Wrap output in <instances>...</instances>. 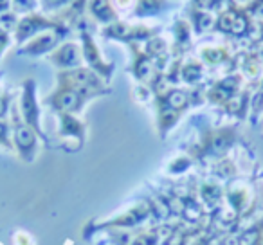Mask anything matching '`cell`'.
Masks as SVG:
<instances>
[{
	"label": "cell",
	"mask_w": 263,
	"mask_h": 245,
	"mask_svg": "<svg viewBox=\"0 0 263 245\" xmlns=\"http://www.w3.org/2000/svg\"><path fill=\"white\" fill-rule=\"evenodd\" d=\"M238 11H240V9L227 8V9H223L222 13H218L213 29L220 31V33H223V34H231L233 33V26H234V20H236Z\"/></svg>",
	"instance_id": "cell-14"
},
{
	"label": "cell",
	"mask_w": 263,
	"mask_h": 245,
	"mask_svg": "<svg viewBox=\"0 0 263 245\" xmlns=\"http://www.w3.org/2000/svg\"><path fill=\"white\" fill-rule=\"evenodd\" d=\"M9 45V33H4V31H0V56L2 52L6 51V47Z\"/></svg>",
	"instance_id": "cell-24"
},
{
	"label": "cell",
	"mask_w": 263,
	"mask_h": 245,
	"mask_svg": "<svg viewBox=\"0 0 263 245\" xmlns=\"http://www.w3.org/2000/svg\"><path fill=\"white\" fill-rule=\"evenodd\" d=\"M34 134L36 132L31 126H27L26 123H20V125L15 126V144L26 159L33 157V152L36 148V136Z\"/></svg>",
	"instance_id": "cell-10"
},
{
	"label": "cell",
	"mask_w": 263,
	"mask_h": 245,
	"mask_svg": "<svg viewBox=\"0 0 263 245\" xmlns=\"http://www.w3.org/2000/svg\"><path fill=\"white\" fill-rule=\"evenodd\" d=\"M8 103H9V98H0V119L8 112Z\"/></svg>",
	"instance_id": "cell-26"
},
{
	"label": "cell",
	"mask_w": 263,
	"mask_h": 245,
	"mask_svg": "<svg viewBox=\"0 0 263 245\" xmlns=\"http://www.w3.org/2000/svg\"><path fill=\"white\" fill-rule=\"evenodd\" d=\"M38 0H11V9L18 15V13H24V15H29V13L36 11Z\"/></svg>",
	"instance_id": "cell-22"
},
{
	"label": "cell",
	"mask_w": 263,
	"mask_h": 245,
	"mask_svg": "<svg viewBox=\"0 0 263 245\" xmlns=\"http://www.w3.org/2000/svg\"><path fill=\"white\" fill-rule=\"evenodd\" d=\"M132 49L136 51V63H134V74L139 81L150 83L154 78V62L144 54L143 51H139L137 44H132Z\"/></svg>",
	"instance_id": "cell-11"
},
{
	"label": "cell",
	"mask_w": 263,
	"mask_h": 245,
	"mask_svg": "<svg viewBox=\"0 0 263 245\" xmlns=\"http://www.w3.org/2000/svg\"><path fill=\"white\" fill-rule=\"evenodd\" d=\"M202 72H204V69H202L200 63L197 62H190L187 65L182 67V78L184 81H187V83H197L198 80L202 78Z\"/></svg>",
	"instance_id": "cell-19"
},
{
	"label": "cell",
	"mask_w": 263,
	"mask_h": 245,
	"mask_svg": "<svg viewBox=\"0 0 263 245\" xmlns=\"http://www.w3.org/2000/svg\"><path fill=\"white\" fill-rule=\"evenodd\" d=\"M173 33H175L177 44L179 45H187L191 40V26L186 20H177L175 27H173Z\"/></svg>",
	"instance_id": "cell-17"
},
{
	"label": "cell",
	"mask_w": 263,
	"mask_h": 245,
	"mask_svg": "<svg viewBox=\"0 0 263 245\" xmlns=\"http://www.w3.org/2000/svg\"><path fill=\"white\" fill-rule=\"evenodd\" d=\"M252 22H263V0H252L245 9H241Z\"/></svg>",
	"instance_id": "cell-21"
},
{
	"label": "cell",
	"mask_w": 263,
	"mask_h": 245,
	"mask_svg": "<svg viewBox=\"0 0 263 245\" xmlns=\"http://www.w3.org/2000/svg\"><path fill=\"white\" fill-rule=\"evenodd\" d=\"M81 52L83 51H80V47H78L76 44L69 42V44H63L62 47L52 52L51 62L54 63V65H58L60 69H65V70L78 69L81 63V58H83Z\"/></svg>",
	"instance_id": "cell-8"
},
{
	"label": "cell",
	"mask_w": 263,
	"mask_h": 245,
	"mask_svg": "<svg viewBox=\"0 0 263 245\" xmlns=\"http://www.w3.org/2000/svg\"><path fill=\"white\" fill-rule=\"evenodd\" d=\"M67 33V27H62V29H49L44 31V33L33 36L26 45H24V52L31 56H40L45 54V52L52 51V49L58 45L60 38Z\"/></svg>",
	"instance_id": "cell-4"
},
{
	"label": "cell",
	"mask_w": 263,
	"mask_h": 245,
	"mask_svg": "<svg viewBox=\"0 0 263 245\" xmlns=\"http://www.w3.org/2000/svg\"><path fill=\"white\" fill-rule=\"evenodd\" d=\"M157 29H150L146 26H132V24H126V22H117L114 24H108L101 29V34L105 38H110V40H121V42H143V40H150V38L155 36Z\"/></svg>",
	"instance_id": "cell-3"
},
{
	"label": "cell",
	"mask_w": 263,
	"mask_h": 245,
	"mask_svg": "<svg viewBox=\"0 0 263 245\" xmlns=\"http://www.w3.org/2000/svg\"><path fill=\"white\" fill-rule=\"evenodd\" d=\"M83 132H85V128L80 121L74 119V117L69 116V114H62V134L63 136H70V137L81 139V137H83Z\"/></svg>",
	"instance_id": "cell-16"
},
{
	"label": "cell",
	"mask_w": 263,
	"mask_h": 245,
	"mask_svg": "<svg viewBox=\"0 0 263 245\" xmlns=\"http://www.w3.org/2000/svg\"><path fill=\"white\" fill-rule=\"evenodd\" d=\"M81 40H83V56L88 62V65H90V69L94 70L96 74L105 78V80H110V74H112V70H114V65H108V63L103 62L98 45H96V42L92 40V36L87 33V31H81Z\"/></svg>",
	"instance_id": "cell-6"
},
{
	"label": "cell",
	"mask_w": 263,
	"mask_h": 245,
	"mask_svg": "<svg viewBox=\"0 0 263 245\" xmlns=\"http://www.w3.org/2000/svg\"><path fill=\"white\" fill-rule=\"evenodd\" d=\"M87 13L92 16V20L108 26L119 20V13L114 8L112 0H87Z\"/></svg>",
	"instance_id": "cell-9"
},
{
	"label": "cell",
	"mask_w": 263,
	"mask_h": 245,
	"mask_svg": "<svg viewBox=\"0 0 263 245\" xmlns=\"http://www.w3.org/2000/svg\"><path fill=\"white\" fill-rule=\"evenodd\" d=\"M85 96L80 94L78 90L74 88H69V87H62L58 92L51 96L49 103L54 106L58 112L62 114H72V112H80V108L83 106L85 103Z\"/></svg>",
	"instance_id": "cell-7"
},
{
	"label": "cell",
	"mask_w": 263,
	"mask_h": 245,
	"mask_svg": "<svg viewBox=\"0 0 263 245\" xmlns=\"http://www.w3.org/2000/svg\"><path fill=\"white\" fill-rule=\"evenodd\" d=\"M0 143H4L6 146H9V143H8V126H6V123H2V121H0Z\"/></svg>",
	"instance_id": "cell-25"
},
{
	"label": "cell",
	"mask_w": 263,
	"mask_h": 245,
	"mask_svg": "<svg viewBox=\"0 0 263 245\" xmlns=\"http://www.w3.org/2000/svg\"><path fill=\"white\" fill-rule=\"evenodd\" d=\"M252 0H229V6L227 8H234V9H245Z\"/></svg>",
	"instance_id": "cell-23"
},
{
	"label": "cell",
	"mask_w": 263,
	"mask_h": 245,
	"mask_svg": "<svg viewBox=\"0 0 263 245\" xmlns=\"http://www.w3.org/2000/svg\"><path fill=\"white\" fill-rule=\"evenodd\" d=\"M187 15H190V26H193V29L197 33H204L215 27L216 16L215 13L205 11V9H197V8H190L187 9Z\"/></svg>",
	"instance_id": "cell-12"
},
{
	"label": "cell",
	"mask_w": 263,
	"mask_h": 245,
	"mask_svg": "<svg viewBox=\"0 0 263 245\" xmlns=\"http://www.w3.org/2000/svg\"><path fill=\"white\" fill-rule=\"evenodd\" d=\"M170 6L168 0H136V8H134V16H155L162 13Z\"/></svg>",
	"instance_id": "cell-13"
},
{
	"label": "cell",
	"mask_w": 263,
	"mask_h": 245,
	"mask_svg": "<svg viewBox=\"0 0 263 245\" xmlns=\"http://www.w3.org/2000/svg\"><path fill=\"white\" fill-rule=\"evenodd\" d=\"M18 15H16L13 9H8V11L0 13V31L4 33H11V31H16V26H18Z\"/></svg>",
	"instance_id": "cell-18"
},
{
	"label": "cell",
	"mask_w": 263,
	"mask_h": 245,
	"mask_svg": "<svg viewBox=\"0 0 263 245\" xmlns=\"http://www.w3.org/2000/svg\"><path fill=\"white\" fill-rule=\"evenodd\" d=\"M62 87H69L83 94L85 98L94 94H101L105 92V83H103L101 76L96 74L88 67H78V69L63 70L58 76Z\"/></svg>",
	"instance_id": "cell-1"
},
{
	"label": "cell",
	"mask_w": 263,
	"mask_h": 245,
	"mask_svg": "<svg viewBox=\"0 0 263 245\" xmlns=\"http://www.w3.org/2000/svg\"><path fill=\"white\" fill-rule=\"evenodd\" d=\"M22 117L26 121V125L31 126L34 132L42 134L40 130V110H38L36 96H34V81L26 80L24 83V94H22Z\"/></svg>",
	"instance_id": "cell-5"
},
{
	"label": "cell",
	"mask_w": 263,
	"mask_h": 245,
	"mask_svg": "<svg viewBox=\"0 0 263 245\" xmlns=\"http://www.w3.org/2000/svg\"><path fill=\"white\" fill-rule=\"evenodd\" d=\"M62 27H67V24L63 22L62 18H51V16H45L38 11H33L29 15H24L22 18L18 20V26H16L15 36L16 42L22 44L26 40H31L36 34L44 33V31L49 29H62Z\"/></svg>",
	"instance_id": "cell-2"
},
{
	"label": "cell",
	"mask_w": 263,
	"mask_h": 245,
	"mask_svg": "<svg viewBox=\"0 0 263 245\" xmlns=\"http://www.w3.org/2000/svg\"><path fill=\"white\" fill-rule=\"evenodd\" d=\"M202 58L208 63H222L227 58V52L222 47H205L202 49Z\"/></svg>",
	"instance_id": "cell-20"
},
{
	"label": "cell",
	"mask_w": 263,
	"mask_h": 245,
	"mask_svg": "<svg viewBox=\"0 0 263 245\" xmlns=\"http://www.w3.org/2000/svg\"><path fill=\"white\" fill-rule=\"evenodd\" d=\"M162 103L170 108L177 110V112H182L187 105H190V98H187L186 92L182 90H170L168 94L162 98Z\"/></svg>",
	"instance_id": "cell-15"
}]
</instances>
